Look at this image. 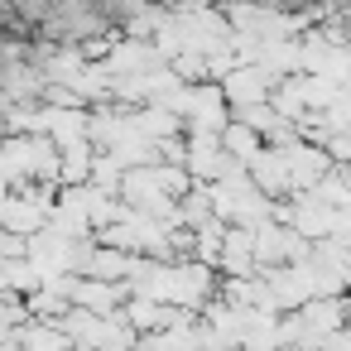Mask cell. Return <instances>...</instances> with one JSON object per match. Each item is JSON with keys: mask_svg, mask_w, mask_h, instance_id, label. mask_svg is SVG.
<instances>
[{"mask_svg": "<svg viewBox=\"0 0 351 351\" xmlns=\"http://www.w3.org/2000/svg\"><path fill=\"white\" fill-rule=\"evenodd\" d=\"M125 289L116 284V279H101V284H82L77 289V303H87V308H97V313H106V308H116V298H121Z\"/></svg>", "mask_w": 351, "mask_h": 351, "instance_id": "8", "label": "cell"}, {"mask_svg": "<svg viewBox=\"0 0 351 351\" xmlns=\"http://www.w3.org/2000/svg\"><path fill=\"white\" fill-rule=\"evenodd\" d=\"M154 173H159V188H164V193H183V188H188V178H183L178 169H154Z\"/></svg>", "mask_w": 351, "mask_h": 351, "instance_id": "15", "label": "cell"}, {"mask_svg": "<svg viewBox=\"0 0 351 351\" xmlns=\"http://www.w3.org/2000/svg\"><path fill=\"white\" fill-rule=\"evenodd\" d=\"M92 149H87V140H77V145H63V178L68 183H82L87 173H92Z\"/></svg>", "mask_w": 351, "mask_h": 351, "instance_id": "7", "label": "cell"}, {"mask_svg": "<svg viewBox=\"0 0 351 351\" xmlns=\"http://www.w3.org/2000/svg\"><path fill=\"white\" fill-rule=\"evenodd\" d=\"M87 135H92L97 145H106V149H116V145H121V140L130 135V125H121L116 116H106V111H101V116H92V130H87Z\"/></svg>", "mask_w": 351, "mask_h": 351, "instance_id": "10", "label": "cell"}, {"mask_svg": "<svg viewBox=\"0 0 351 351\" xmlns=\"http://www.w3.org/2000/svg\"><path fill=\"white\" fill-rule=\"evenodd\" d=\"M92 178H97V188H125V164L116 159V149L92 164Z\"/></svg>", "mask_w": 351, "mask_h": 351, "instance_id": "11", "label": "cell"}, {"mask_svg": "<svg viewBox=\"0 0 351 351\" xmlns=\"http://www.w3.org/2000/svg\"><path fill=\"white\" fill-rule=\"evenodd\" d=\"M25 346H29V351H39V346H53V351H63V346H68V327H63V332L29 327V332H25Z\"/></svg>", "mask_w": 351, "mask_h": 351, "instance_id": "13", "label": "cell"}, {"mask_svg": "<svg viewBox=\"0 0 351 351\" xmlns=\"http://www.w3.org/2000/svg\"><path fill=\"white\" fill-rule=\"evenodd\" d=\"M159 58H169L164 49H149V44H140V39H130V44H121V49H111V73H140V68H154Z\"/></svg>", "mask_w": 351, "mask_h": 351, "instance_id": "3", "label": "cell"}, {"mask_svg": "<svg viewBox=\"0 0 351 351\" xmlns=\"http://www.w3.org/2000/svg\"><path fill=\"white\" fill-rule=\"evenodd\" d=\"M87 130H92V116H87L82 106H77V111H73V106H68V111H53V130H49V135H53L58 145H77Z\"/></svg>", "mask_w": 351, "mask_h": 351, "instance_id": "5", "label": "cell"}, {"mask_svg": "<svg viewBox=\"0 0 351 351\" xmlns=\"http://www.w3.org/2000/svg\"><path fill=\"white\" fill-rule=\"evenodd\" d=\"M284 149V159H289V173H293V188H313L322 173H327V149H313V145H303V140H293V145H279Z\"/></svg>", "mask_w": 351, "mask_h": 351, "instance_id": "1", "label": "cell"}, {"mask_svg": "<svg viewBox=\"0 0 351 351\" xmlns=\"http://www.w3.org/2000/svg\"><path fill=\"white\" fill-rule=\"evenodd\" d=\"M303 317H308V322H317V327H332V322L341 317V303H332V298H317V303H303Z\"/></svg>", "mask_w": 351, "mask_h": 351, "instance_id": "12", "label": "cell"}, {"mask_svg": "<svg viewBox=\"0 0 351 351\" xmlns=\"http://www.w3.org/2000/svg\"><path fill=\"white\" fill-rule=\"evenodd\" d=\"M68 293H58V289H44V293H34V313H44V317H63L68 313V303H63Z\"/></svg>", "mask_w": 351, "mask_h": 351, "instance_id": "14", "label": "cell"}, {"mask_svg": "<svg viewBox=\"0 0 351 351\" xmlns=\"http://www.w3.org/2000/svg\"><path fill=\"white\" fill-rule=\"evenodd\" d=\"M130 130H140V135H149V140L178 135V111H173V106H164V101H154V106H145V111H135V116H130Z\"/></svg>", "mask_w": 351, "mask_h": 351, "instance_id": "2", "label": "cell"}, {"mask_svg": "<svg viewBox=\"0 0 351 351\" xmlns=\"http://www.w3.org/2000/svg\"><path fill=\"white\" fill-rule=\"evenodd\" d=\"M255 135H260V130H255L250 121H241V125H226V130H221L226 149H231L236 159H245V164H250V159L260 154V140H255Z\"/></svg>", "mask_w": 351, "mask_h": 351, "instance_id": "6", "label": "cell"}, {"mask_svg": "<svg viewBox=\"0 0 351 351\" xmlns=\"http://www.w3.org/2000/svg\"><path fill=\"white\" fill-rule=\"evenodd\" d=\"M44 217H53V212L44 202H34V197L29 202L25 197H10L5 202V226H15V231H29L34 236V231H44Z\"/></svg>", "mask_w": 351, "mask_h": 351, "instance_id": "4", "label": "cell"}, {"mask_svg": "<svg viewBox=\"0 0 351 351\" xmlns=\"http://www.w3.org/2000/svg\"><path fill=\"white\" fill-rule=\"evenodd\" d=\"M308 197H317V202H327V207H346V202H351V178L327 173V178H317V183L308 188Z\"/></svg>", "mask_w": 351, "mask_h": 351, "instance_id": "9", "label": "cell"}]
</instances>
